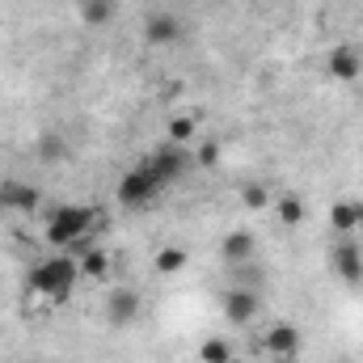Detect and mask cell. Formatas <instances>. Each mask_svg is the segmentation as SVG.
I'll list each match as a JSON object with an SVG mask.
<instances>
[{"instance_id":"6da1fadb","label":"cell","mask_w":363,"mask_h":363,"mask_svg":"<svg viewBox=\"0 0 363 363\" xmlns=\"http://www.w3.org/2000/svg\"><path fill=\"white\" fill-rule=\"evenodd\" d=\"M93 220H97V207H77V203L55 207V211H51V220H47V245L68 250L72 258H77V254H85V237H89Z\"/></svg>"},{"instance_id":"52a82bcc","label":"cell","mask_w":363,"mask_h":363,"mask_svg":"<svg viewBox=\"0 0 363 363\" xmlns=\"http://www.w3.org/2000/svg\"><path fill=\"white\" fill-rule=\"evenodd\" d=\"M267 351H271L274 359H296V355H300V330H296L291 321L271 325V334H267Z\"/></svg>"},{"instance_id":"44dd1931","label":"cell","mask_w":363,"mask_h":363,"mask_svg":"<svg viewBox=\"0 0 363 363\" xmlns=\"http://www.w3.org/2000/svg\"><path fill=\"white\" fill-rule=\"evenodd\" d=\"M241 203H245L250 211L267 207V186H258V182H254V186H245V190H241Z\"/></svg>"},{"instance_id":"ac0fdd59","label":"cell","mask_w":363,"mask_h":363,"mask_svg":"<svg viewBox=\"0 0 363 363\" xmlns=\"http://www.w3.org/2000/svg\"><path fill=\"white\" fill-rule=\"evenodd\" d=\"M106 267H110V258H106L101 250H85V254H81V274H85V279H101Z\"/></svg>"},{"instance_id":"3957f363","label":"cell","mask_w":363,"mask_h":363,"mask_svg":"<svg viewBox=\"0 0 363 363\" xmlns=\"http://www.w3.org/2000/svg\"><path fill=\"white\" fill-rule=\"evenodd\" d=\"M165 186H169V182L152 169V161H140L131 174H123V182H118V203H123V207H148Z\"/></svg>"},{"instance_id":"7c38bea8","label":"cell","mask_w":363,"mask_h":363,"mask_svg":"<svg viewBox=\"0 0 363 363\" xmlns=\"http://www.w3.org/2000/svg\"><path fill=\"white\" fill-rule=\"evenodd\" d=\"M224 262L228 267H241V262H250L254 258V233H245V228H237V233H228L224 237Z\"/></svg>"},{"instance_id":"603a6c76","label":"cell","mask_w":363,"mask_h":363,"mask_svg":"<svg viewBox=\"0 0 363 363\" xmlns=\"http://www.w3.org/2000/svg\"><path fill=\"white\" fill-rule=\"evenodd\" d=\"M0 211H9V207H4V199H0Z\"/></svg>"},{"instance_id":"e0dca14e","label":"cell","mask_w":363,"mask_h":363,"mask_svg":"<svg viewBox=\"0 0 363 363\" xmlns=\"http://www.w3.org/2000/svg\"><path fill=\"white\" fill-rule=\"evenodd\" d=\"M199 359L203 363H228L233 359V347H228L224 338H207V342L199 347Z\"/></svg>"},{"instance_id":"5bb4252c","label":"cell","mask_w":363,"mask_h":363,"mask_svg":"<svg viewBox=\"0 0 363 363\" xmlns=\"http://www.w3.org/2000/svg\"><path fill=\"white\" fill-rule=\"evenodd\" d=\"M186 262H190V254H186L182 245H161V250H157V258H152V267H157L161 274L186 271Z\"/></svg>"},{"instance_id":"4fadbf2b","label":"cell","mask_w":363,"mask_h":363,"mask_svg":"<svg viewBox=\"0 0 363 363\" xmlns=\"http://www.w3.org/2000/svg\"><path fill=\"white\" fill-rule=\"evenodd\" d=\"M330 224H334L338 233H355V228H363V203L359 199L334 203V207H330Z\"/></svg>"},{"instance_id":"5b68a950","label":"cell","mask_w":363,"mask_h":363,"mask_svg":"<svg viewBox=\"0 0 363 363\" xmlns=\"http://www.w3.org/2000/svg\"><path fill=\"white\" fill-rule=\"evenodd\" d=\"M330 262H334V271H338V279L342 283H363V250L347 237V241H338L334 250H330Z\"/></svg>"},{"instance_id":"277c9868","label":"cell","mask_w":363,"mask_h":363,"mask_svg":"<svg viewBox=\"0 0 363 363\" xmlns=\"http://www.w3.org/2000/svg\"><path fill=\"white\" fill-rule=\"evenodd\" d=\"M140 317V291L135 287H114L110 296H106V321L114 325V330H123V325H131Z\"/></svg>"},{"instance_id":"8992f818","label":"cell","mask_w":363,"mask_h":363,"mask_svg":"<svg viewBox=\"0 0 363 363\" xmlns=\"http://www.w3.org/2000/svg\"><path fill=\"white\" fill-rule=\"evenodd\" d=\"M224 317H228L233 325H250V321L258 317V296H254L250 287H233V291L224 296Z\"/></svg>"},{"instance_id":"2e32d148","label":"cell","mask_w":363,"mask_h":363,"mask_svg":"<svg viewBox=\"0 0 363 363\" xmlns=\"http://www.w3.org/2000/svg\"><path fill=\"white\" fill-rule=\"evenodd\" d=\"M274 211H279V220H283L287 228H296V224L304 220V203H300L296 194H283V199L274 203Z\"/></svg>"},{"instance_id":"7a4b0ae2","label":"cell","mask_w":363,"mask_h":363,"mask_svg":"<svg viewBox=\"0 0 363 363\" xmlns=\"http://www.w3.org/2000/svg\"><path fill=\"white\" fill-rule=\"evenodd\" d=\"M77 283H81V262H77L72 254L43 258V262L30 271V291H38V296H47V300H68Z\"/></svg>"},{"instance_id":"7402d4cb","label":"cell","mask_w":363,"mask_h":363,"mask_svg":"<svg viewBox=\"0 0 363 363\" xmlns=\"http://www.w3.org/2000/svg\"><path fill=\"white\" fill-rule=\"evenodd\" d=\"M216 161H220V148L216 144H203L199 148V165H216Z\"/></svg>"},{"instance_id":"ba28073f","label":"cell","mask_w":363,"mask_h":363,"mask_svg":"<svg viewBox=\"0 0 363 363\" xmlns=\"http://www.w3.org/2000/svg\"><path fill=\"white\" fill-rule=\"evenodd\" d=\"M144 38H148V47H169V43L182 38V21L169 17V13H152L144 21Z\"/></svg>"},{"instance_id":"9a60e30c","label":"cell","mask_w":363,"mask_h":363,"mask_svg":"<svg viewBox=\"0 0 363 363\" xmlns=\"http://www.w3.org/2000/svg\"><path fill=\"white\" fill-rule=\"evenodd\" d=\"M114 17V0H81V21L85 26H106Z\"/></svg>"},{"instance_id":"ffe728a7","label":"cell","mask_w":363,"mask_h":363,"mask_svg":"<svg viewBox=\"0 0 363 363\" xmlns=\"http://www.w3.org/2000/svg\"><path fill=\"white\" fill-rule=\"evenodd\" d=\"M190 135H194V118H190V114H178V118L169 123V144H182V148H186Z\"/></svg>"},{"instance_id":"30bf717a","label":"cell","mask_w":363,"mask_h":363,"mask_svg":"<svg viewBox=\"0 0 363 363\" xmlns=\"http://www.w3.org/2000/svg\"><path fill=\"white\" fill-rule=\"evenodd\" d=\"M359 72H363V60L351 43H342V47L330 51V77L334 81H359Z\"/></svg>"},{"instance_id":"9c48e42d","label":"cell","mask_w":363,"mask_h":363,"mask_svg":"<svg viewBox=\"0 0 363 363\" xmlns=\"http://www.w3.org/2000/svg\"><path fill=\"white\" fill-rule=\"evenodd\" d=\"M148 161H152V169L169 182V186L186 174V148H182V144H165V148H157Z\"/></svg>"},{"instance_id":"d6986e66","label":"cell","mask_w":363,"mask_h":363,"mask_svg":"<svg viewBox=\"0 0 363 363\" xmlns=\"http://www.w3.org/2000/svg\"><path fill=\"white\" fill-rule=\"evenodd\" d=\"M64 157H68V148H64L60 135H43L38 140V161H64Z\"/></svg>"},{"instance_id":"8fae6325","label":"cell","mask_w":363,"mask_h":363,"mask_svg":"<svg viewBox=\"0 0 363 363\" xmlns=\"http://www.w3.org/2000/svg\"><path fill=\"white\" fill-rule=\"evenodd\" d=\"M0 199L9 211H34L38 207V190L26 182H0Z\"/></svg>"}]
</instances>
